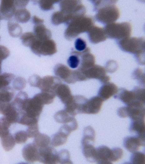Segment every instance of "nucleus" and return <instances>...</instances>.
Listing matches in <instances>:
<instances>
[{
    "label": "nucleus",
    "instance_id": "nucleus-27",
    "mask_svg": "<svg viewBox=\"0 0 145 164\" xmlns=\"http://www.w3.org/2000/svg\"><path fill=\"white\" fill-rule=\"evenodd\" d=\"M37 37L35 34L31 32H26L21 36L20 39L22 44L27 47H30Z\"/></svg>",
    "mask_w": 145,
    "mask_h": 164
},
{
    "label": "nucleus",
    "instance_id": "nucleus-14",
    "mask_svg": "<svg viewBox=\"0 0 145 164\" xmlns=\"http://www.w3.org/2000/svg\"><path fill=\"white\" fill-rule=\"evenodd\" d=\"M129 130L135 135L145 138V123L144 120H131Z\"/></svg>",
    "mask_w": 145,
    "mask_h": 164
},
{
    "label": "nucleus",
    "instance_id": "nucleus-30",
    "mask_svg": "<svg viewBox=\"0 0 145 164\" xmlns=\"http://www.w3.org/2000/svg\"><path fill=\"white\" fill-rule=\"evenodd\" d=\"M52 23L55 25H58L65 22V15L61 11L54 13L51 17Z\"/></svg>",
    "mask_w": 145,
    "mask_h": 164
},
{
    "label": "nucleus",
    "instance_id": "nucleus-26",
    "mask_svg": "<svg viewBox=\"0 0 145 164\" xmlns=\"http://www.w3.org/2000/svg\"><path fill=\"white\" fill-rule=\"evenodd\" d=\"M15 75L10 73H4L0 74V89L8 86L14 79Z\"/></svg>",
    "mask_w": 145,
    "mask_h": 164
},
{
    "label": "nucleus",
    "instance_id": "nucleus-1",
    "mask_svg": "<svg viewBox=\"0 0 145 164\" xmlns=\"http://www.w3.org/2000/svg\"><path fill=\"white\" fill-rule=\"evenodd\" d=\"M92 24V20L89 17L84 15L76 17L67 25L65 36L67 39H72L81 33L88 31Z\"/></svg>",
    "mask_w": 145,
    "mask_h": 164
},
{
    "label": "nucleus",
    "instance_id": "nucleus-10",
    "mask_svg": "<svg viewBox=\"0 0 145 164\" xmlns=\"http://www.w3.org/2000/svg\"><path fill=\"white\" fill-rule=\"evenodd\" d=\"M124 147L129 152L137 151L142 146L145 145V138L136 135L127 136L123 139Z\"/></svg>",
    "mask_w": 145,
    "mask_h": 164
},
{
    "label": "nucleus",
    "instance_id": "nucleus-41",
    "mask_svg": "<svg viewBox=\"0 0 145 164\" xmlns=\"http://www.w3.org/2000/svg\"><path fill=\"white\" fill-rule=\"evenodd\" d=\"M2 60H0V74H1V70H2L1 65H2Z\"/></svg>",
    "mask_w": 145,
    "mask_h": 164
},
{
    "label": "nucleus",
    "instance_id": "nucleus-38",
    "mask_svg": "<svg viewBox=\"0 0 145 164\" xmlns=\"http://www.w3.org/2000/svg\"><path fill=\"white\" fill-rule=\"evenodd\" d=\"M10 55V51L6 47L0 45V60L7 58Z\"/></svg>",
    "mask_w": 145,
    "mask_h": 164
},
{
    "label": "nucleus",
    "instance_id": "nucleus-22",
    "mask_svg": "<svg viewBox=\"0 0 145 164\" xmlns=\"http://www.w3.org/2000/svg\"><path fill=\"white\" fill-rule=\"evenodd\" d=\"M1 139L2 146L6 151L12 150L15 145L14 137L10 133L1 137Z\"/></svg>",
    "mask_w": 145,
    "mask_h": 164
},
{
    "label": "nucleus",
    "instance_id": "nucleus-39",
    "mask_svg": "<svg viewBox=\"0 0 145 164\" xmlns=\"http://www.w3.org/2000/svg\"><path fill=\"white\" fill-rule=\"evenodd\" d=\"M28 2V0H14L16 8H24L27 5Z\"/></svg>",
    "mask_w": 145,
    "mask_h": 164
},
{
    "label": "nucleus",
    "instance_id": "nucleus-12",
    "mask_svg": "<svg viewBox=\"0 0 145 164\" xmlns=\"http://www.w3.org/2000/svg\"><path fill=\"white\" fill-rule=\"evenodd\" d=\"M102 100L98 97H94L87 100L84 108L83 113L96 114L99 111L102 104Z\"/></svg>",
    "mask_w": 145,
    "mask_h": 164
},
{
    "label": "nucleus",
    "instance_id": "nucleus-8",
    "mask_svg": "<svg viewBox=\"0 0 145 164\" xmlns=\"http://www.w3.org/2000/svg\"><path fill=\"white\" fill-rule=\"evenodd\" d=\"M93 161L98 164H112L113 162L112 149L105 145L95 148Z\"/></svg>",
    "mask_w": 145,
    "mask_h": 164
},
{
    "label": "nucleus",
    "instance_id": "nucleus-7",
    "mask_svg": "<svg viewBox=\"0 0 145 164\" xmlns=\"http://www.w3.org/2000/svg\"><path fill=\"white\" fill-rule=\"evenodd\" d=\"M38 161L44 164H53L58 163V152L50 145L38 149Z\"/></svg>",
    "mask_w": 145,
    "mask_h": 164
},
{
    "label": "nucleus",
    "instance_id": "nucleus-19",
    "mask_svg": "<svg viewBox=\"0 0 145 164\" xmlns=\"http://www.w3.org/2000/svg\"><path fill=\"white\" fill-rule=\"evenodd\" d=\"M33 143L38 149L50 145L51 139L47 135L39 133L34 138Z\"/></svg>",
    "mask_w": 145,
    "mask_h": 164
},
{
    "label": "nucleus",
    "instance_id": "nucleus-34",
    "mask_svg": "<svg viewBox=\"0 0 145 164\" xmlns=\"http://www.w3.org/2000/svg\"><path fill=\"white\" fill-rule=\"evenodd\" d=\"M26 132L28 138H34L39 133L38 123L28 126Z\"/></svg>",
    "mask_w": 145,
    "mask_h": 164
},
{
    "label": "nucleus",
    "instance_id": "nucleus-3",
    "mask_svg": "<svg viewBox=\"0 0 145 164\" xmlns=\"http://www.w3.org/2000/svg\"><path fill=\"white\" fill-rule=\"evenodd\" d=\"M104 30L106 36L109 38L122 40L129 37L131 28L127 23H112L107 25Z\"/></svg>",
    "mask_w": 145,
    "mask_h": 164
},
{
    "label": "nucleus",
    "instance_id": "nucleus-21",
    "mask_svg": "<svg viewBox=\"0 0 145 164\" xmlns=\"http://www.w3.org/2000/svg\"><path fill=\"white\" fill-rule=\"evenodd\" d=\"M14 15L16 21L20 23L27 22L31 18V14L29 12L24 8H18L16 10Z\"/></svg>",
    "mask_w": 145,
    "mask_h": 164
},
{
    "label": "nucleus",
    "instance_id": "nucleus-23",
    "mask_svg": "<svg viewBox=\"0 0 145 164\" xmlns=\"http://www.w3.org/2000/svg\"><path fill=\"white\" fill-rule=\"evenodd\" d=\"M54 118L57 122L65 124L71 121L74 118V116L64 109L56 113L54 116Z\"/></svg>",
    "mask_w": 145,
    "mask_h": 164
},
{
    "label": "nucleus",
    "instance_id": "nucleus-33",
    "mask_svg": "<svg viewBox=\"0 0 145 164\" xmlns=\"http://www.w3.org/2000/svg\"><path fill=\"white\" fill-rule=\"evenodd\" d=\"M26 84L25 80L21 77H18L14 79L12 84L13 89L17 90H21L25 87Z\"/></svg>",
    "mask_w": 145,
    "mask_h": 164
},
{
    "label": "nucleus",
    "instance_id": "nucleus-16",
    "mask_svg": "<svg viewBox=\"0 0 145 164\" xmlns=\"http://www.w3.org/2000/svg\"><path fill=\"white\" fill-rule=\"evenodd\" d=\"M33 31L34 34L36 37L40 40L50 39L51 37V31L42 24L35 25Z\"/></svg>",
    "mask_w": 145,
    "mask_h": 164
},
{
    "label": "nucleus",
    "instance_id": "nucleus-2",
    "mask_svg": "<svg viewBox=\"0 0 145 164\" xmlns=\"http://www.w3.org/2000/svg\"><path fill=\"white\" fill-rule=\"evenodd\" d=\"M61 11L64 15L65 22L68 25L74 18L84 15L85 10L81 2L77 0H62L60 2Z\"/></svg>",
    "mask_w": 145,
    "mask_h": 164
},
{
    "label": "nucleus",
    "instance_id": "nucleus-40",
    "mask_svg": "<svg viewBox=\"0 0 145 164\" xmlns=\"http://www.w3.org/2000/svg\"><path fill=\"white\" fill-rule=\"evenodd\" d=\"M32 21L33 23L36 25L42 24L43 23L44 20L36 16H34L32 17Z\"/></svg>",
    "mask_w": 145,
    "mask_h": 164
},
{
    "label": "nucleus",
    "instance_id": "nucleus-5",
    "mask_svg": "<svg viewBox=\"0 0 145 164\" xmlns=\"http://www.w3.org/2000/svg\"><path fill=\"white\" fill-rule=\"evenodd\" d=\"M30 47L32 52L38 55H52L57 50L55 42L50 39L41 41L37 38Z\"/></svg>",
    "mask_w": 145,
    "mask_h": 164
},
{
    "label": "nucleus",
    "instance_id": "nucleus-4",
    "mask_svg": "<svg viewBox=\"0 0 145 164\" xmlns=\"http://www.w3.org/2000/svg\"><path fill=\"white\" fill-rule=\"evenodd\" d=\"M95 137V133L93 130L88 129L83 131L81 140L82 152L86 159L91 162H94L95 151V148L94 146Z\"/></svg>",
    "mask_w": 145,
    "mask_h": 164
},
{
    "label": "nucleus",
    "instance_id": "nucleus-18",
    "mask_svg": "<svg viewBox=\"0 0 145 164\" xmlns=\"http://www.w3.org/2000/svg\"><path fill=\"white\" fill-rule=\"evenodd\" d=\"M14 96L13 89L10 86H7L0 89V102L9 103Z\"/></svg>",
    "mask_w": 145,
    "mask_h": 164
},
{
    "label": "nucleus",
    "instance_id": "nucleus-35",
    "mask_svg": "<svg viewBox=\"0 0 145 164\" xmlns=\"http://www.w3.org/2000/svg\"><path fill=\"white\" fill-rule=\"evenodd\" d=\"M80 60L77 56L73 55L68 58L67 63L69 66L72 68H76L79 66Z\"/></svg>",
    "mask_w": 145,
    "mask_h": 164
},
{
    "label": "nucleus",
    "instance_id": "nucleus-31",
    "mask_svg": "<svg viewBox=\"0 0 145 164\" xmlns=\"http://www.w3.org/2000/svg\"><path fill=\"white\" fill-rule=\"evenodd\" d=\"M14 138L16 143L21 144L26 141L28 137L26 131L20 130L15 134Z\"/></svg>",
    "mask_w": 145,
    "mask_h": 164
},
{
    "label": "nucleus",
    "instance_id": "nucleus-25",
    "mask_svg": "<svg viewBox=\"0 0 145 164\" xmlns=\"http://www.w3.org/2000/svg\"><path fill=\"white\" fill-rule=\"evenodd\" d=\"M130 158L129 163L132 164H144L145 155L144 153L136 151L132 153Z\"/></svg>",
    "mask_w": 145,
    "mask_h": 164
},
{
    "label": "nucleus",
    "instance_id": "nucleus-29",
    "mask_svg": "<svg viewBox=\"0 0 145 164\" xmlns=\"http://www.w3.org/2000/svg\"><path fill=\"white\" fill-rule=\"evenodd\" d=\"M11 123L5 116L0 118V137L9 133V128Z\"/></svg>",
    "mask_w": 145,
    "mask_h": 164
},
{
    "label": "nucleus",
    "instance_id": "nucleus-15",
    "mask_svg": "<svg viewBox=\"0 0 145 164\" xmlns=\"http://www.w3.org/2000/svg\"><path fill=\"white\" fill-rule=\"evenodd\" d=\"M55 93L65 105L73 97L69 88L64 84L58 85L55 90Z\"/></svg>",
    "mask_w": 145,
    "mask_h": 164
},
{
    "label": "nucleus",
    "instance_id": "nucleus-17",
    "mask_svg": "<svg viewBox=\"0 0 145 164\" xmlns=\"http://www.w3.org/2000/svg\"><path fill=\"white\" fill-rule=\"evenodd\" d=\"M69 134L60 128L58 131L52 136L51 140V145L54 147H56L64 144L66 142Z\"/></svg>",
    "mask_w": 145,
    "mask_h": 164
},
{
    "label": "nucleus",
    "instance_id": "nucleus-6",
    "mask_svg": "<svg viewBox=\"0 0 145 164\" xmlns=\"http://www.w3.org/2000/svg\"><path fill=\"white\" fill-rule=\"evenodd\" d=\"M100 7L96 17L97 20L107 25L112 23L119 17V11L114 6L106 5Z\"/></svg>",
    "mask_w": 145,
    "mask_h": 164
},
{
    "label": "nucleus",
    "instance_id": "nucleus-13",
    "mask_svg": "<svg viewBox=\"0 0 145 164\" xmlns=\"http://www.w3.org/2000/svg\"><path fill=\"white\" fill-rule=\"evenodd\" d=\"M88 32L89 40L92 43H97L106 39L104 30L99 27L92 26Z\"/></svg>",
    "mask_w": 145,
    "mask_h": 164
},
{
    "label": "nucleus",
    "instance_id": "nucleus-11",
    "mask_svg": "<svg viewBox=\"0 0 145 164\" xmlns=\"http://www.w3.org/2000/svg\"><path fill=\"white\" fill-rule=\"evenodd\" d=\"M22 153L23 157L28 162L33 163L38 161V148L33 143L25 145L22 149Z\"/></svg>",
    "mask_w": 145,
    "mask_h": 164
},
{
    "label": "nucleus",
    "instance_id": "nucleus-24",
    "mask_svg": "<svg viewBox=\"0 0 145 164\" xmlns=\"http://www.w3.org/2000/svg\"><path fill=\"white\" fill-rule=\"evenodd\" d=\"M8 33L10 36L14 37H19L22 34V29L17 22L10 20L8 23Z\"/></svg>",
    "mask_w": 145,
    "mask_h": 164
},
{
    "label": "nucleus",
    "instance_id": "nucleus-37",
    "mask_svg": "<svg viewBox=\"0 0 145 164\" xmlns=\"http://www.w3.org/2000/svg\"><path fill=\"white\" fill-rule=\"evenodd\" d=\"M113 162L116 161L120 159L123 155V150L122 149L115 147L112 149Z\"/></svg>",
    "mask_w": 145,
    "mask_h": 164
},
{
    "label": "nucleus",
    "instance_id": "nucleus-43",
    "mask_svg": "<svg viewBox=\"0 0 145 164\" xmlns=\"http://www.w3.org/2000/svg\"></svg>",
    "mask_w": 145,
    "mask_h": 164
},
{
    "label": "nucleus",
    "instance_id": "nucleus-32",
    "mask_svg": "<svg viewBox=\"0 0 145 164\" xmlns=\"http://www.w3.org/2000/svg\"><path fill=\"white\" fill-rule=\"evenodd\" d=\"M58 0H42L39 2V5L41 8L45 11L52 9L53 8V4Z\"/></svg>",
    "mask_w": 145,
    "mask_h": 164
},
{
    "label": "nucleus",
    "instance_id": "nucleus-9",
    "mask_svg": "<svg viewBox=\"0 0 145 164\" xmlns=\"http://www.w3.org/2000/svg\"><path fill=\"white\" fill-rule=\"evenodd\" d=\"M16 11L14 0H2L0 4L1 19L10 20Z\"/></svg>",
    "mask_w": 145,
    "mask_h": 164
},
{
    "label": "nucleus",
    "instance_id": "nucleus-42",
    "mask_svg": "<svg viewBox=\"0 0 145 164\" xmlns=\"http://www.w3.org/2000/svg\"><path fill=\"white\" fill-rule=\"evenodd\" d=\"M0 39H1V37H0Z\"/></svg>",
    "mask_w": 145,
    "mask_h": 164
},
{
    "label": "nucleus",
    "instance_id": "nucleus-28",
    "mask_svg": "<svg viewBox=\"0 0 145 164\" xmlns=\"http://www.w3.org/2000/svg\"><path fill=\"white\" fill-rule=\"evenodd\" d=\"M58 163L60 164H71L70 155L68 150L66 149L60 150L58 152Z\"/></svg>",
    "mask_w": 145,
    "mask_h": 164
},
{
    "label": "nucleus",
    "instance_id": "nucleus-36",
    "mask_svg": "<svg viewBox=\"0 0 145 164\" xmlns=\"http://www.w3.org/2000/svg\"><path fill=\"white\" fill-rule=\"evenodd\" d=\"M86 44L85 42L80 38L77 39L75 42V47L79 51L84 50L86 48Z\"/></svg>",
    "mask_w": 145,
    "mask_h": 164
},
{
    "label": "nucleus",
    "instance_id": "nucleus-20",
    "mask_svg": "<svg viewBox=\"0 0 145 164\" xmlns=\"http://www.w3.org/2000/svg\"><path fill=\"white\" fill-rule=\"evenodd\" d=\"M54 71L57 75L68 82L71 72L67 67L62 64H57L54 68Z\"/></svg>",
    "mask_w": 145,
    "mask_h": 164
}]
</instances>
